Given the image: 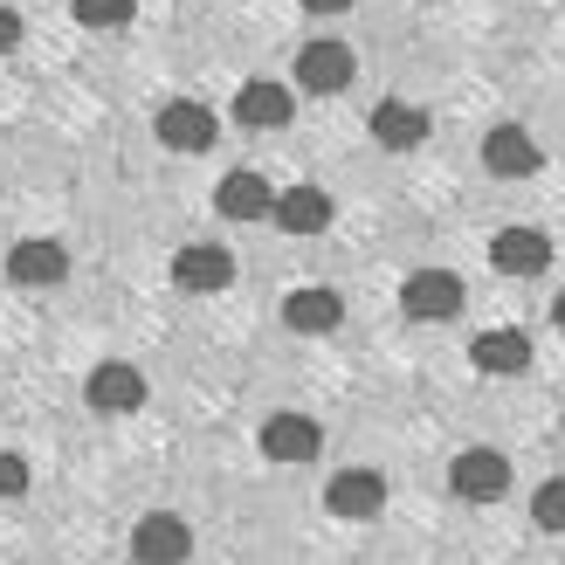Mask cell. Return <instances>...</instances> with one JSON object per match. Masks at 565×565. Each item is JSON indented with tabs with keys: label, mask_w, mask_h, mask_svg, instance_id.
<instances>
[{
	"label": "cell",
	"mask_w": 565,
	"mask_h": 565,
	"mask_svg": "<svg viewBox=\"0 0 565 565\" xmlns=\"http://www.w3.org/2000/svg\"><path fill=\"white\" fill-rule=\"evenodd\" d=\"M448 490L462 503H503L511 497V462H503L497 448H462V456L448 462Z\"/></svg>",
	"instance_id": "cell-1"
},
{
	"label": "cell",
	"mask_w": 565,
	"mask_h": 565,
	"mask_svg": "<svg viewBox=\"0 0 565 565\" xmlns=\"http://www.w3.org/2000/svg\"><path fill=\"white\" fill-rule=\"evenodd\" d=\"M324 511L345 524H373L386 511V476L380 469H338L324 483Z\"/></svg>",
	"instance_id": "cell-2"
},
{
	"label": "cell",
	"mask_w": 565,
	"mask_h": 565,
	"mask_svg": "<svg viewBox=\"0 0 565 565\" xmlns=\"http://www.w3.org/2000/svg\"><path fill=\"white\" fill-rule=\"evenodd\" d=\"M401 310L420 324H441V318H456L462 310V276L456 269H414L401 282Z\"/></svg>",
	"instance_id": "cell-3"
},
{
	"label": "cell",
	"mask_w": 565,
	"mask_h": 565,
	"mask_svg": "<svg viewBox=\"0 0 565 565\" xmlns=\"http://www.w3.org/2000/svg\"><path fill=\"white\" fill-rule=\"evenodd\" d=\"M152 131H159L166 152H207L214 138H221V118H214L207 104H193V97H173V104L152 118Z\"/></svg>",
	"instance_id": "cell-4"
},
{
	"label": "cell",
	"mask_w": 565,
	"mask_h": 565,
	"mask_svg": "<svg viewBox=\"0 0 565 565\" xmlns=\"http://www.w3.org/2000/svg\"><path fill=\"white\" fill-rule=\"evenodd\" d=\"M352 76H359V63H352V49H345V42L318 35V42H303V49H297V83H303L310 97H338Z\"/></svg>",
	"instance_id": "cell-5"
},
{
	"label": "cell",
	"mask_w": 565,
	"mask_h": 565,
	"mask_svg": "<svg viewBox=\"0 0 565 565\" xmlns=\"http://www.w3.org/2000/svg\"><path fill=\"white\" fill-rule=\"evenodd\" d=\"M131 558H138V565H186V558H193V524H180L173 511L138 518V531H131Z\"/></svg>",
	"instance_id": "cell-6"
},
{
	"label": "cell",
	"mask_w": 565,
	"mask_h": 565,
	"mask_svg": "<svg viewBox=\"0 0 565 565\" xmlns=\"http://www.w3.org/2000/svg\"><path fill=\"white\" fill-rule=\"evenodd\" d=\"M83 393H90L97 414H138V407H146V373H138L131 359H104Z\"/></svg>",
	"instance_id": "cell-7"
},
{
	"label": "cell",
	"mask_w": 565,
	"mask_h": 565,
	"mask_svg": "<svg viewBox=\"0 0 565 565\" xmlns=\"http://www.w3.org/2000/svg\"><path fill=\"white\" fill-rule=\"evenodd\" d=\"M483 166H490L497 180H531L545 166V152H539V138H531L524 125H497L483 138Z\"/></svg>",
	"instance_id": "cell-8"
},
{
	"label": "cell",
	"mask_w": 565,
	"mask_h": 565,
	"mask_svg": "<svg viewBox=\"0 0 565 565\" xmlns=\"http://www.w3.org/2000/svg\"><path fill=\"white\" fill-rule=\"evenodd\" d=\"M173 282H180V290H193V297L228 290V282H235V256H228V248H214V242H193V248H180V256H173Z\"/></svg>",
	"instance_id": "cell-9"
},
{
	"label": "cell",
	"mask_w": 565,
	"mask_h": 565,
	"mask_svg": "<svg viewBox=\"0 0 565 565\" xmlns=\"http://www.w3.org/2000/svg\"><path fill=\"white\" fill-rule=\"evenodd\" d=\"M290 110H297V97H290V83H242L235 90V125H248V131H276V125H290Z\"/></svg>",
	"instance_id": "cell-10"
},
{
	"label": "cell",
	"mask_w": 565,
	"mask_h": 565,
	"mask_svg": "<svg viewBox=\"0 0 565 565\" xmlns=\"http://www.w3.org/2000/svg\"><path fill=\"white\" fill-rule=\"evenodd\" d=\"M318 448H324V435H318L310 414H269L263 420V456L269 462H310Z\"/></svg>",
	"instance_id": "cell-11"
},
{
	"label": "cell",
	"mask_w": 565,
	"mask_h": 565,
	"mask_svg": "<svg viewBox=\"0 0 565 565\" xmlns=\"http://www.w3.org/2000/svg\"><path fill=\"white\" fill-rule=\"evenodd\" d=\"M490 263H497L503 276H539V269L552 263V235H545V228H497Z\"/></svg>",
	"instance_id": "cell-12"
},
{
	"label": "cell",
	"mask_w": 565,
	"mask_h": 565,
	"mask_svg": "<svg viewBox=\"0 0 565 565\" xmlns=\"http://www.w3.org/2000/svg\"><path fill=\"white\" fill-rule=\"evenodd\" d=\"M469 359L483 365L490 380H518L524 365H531V338H524L518 324H497V331H483V338L469 345Z\"/></svg>",
	"instance_id": "cell-13"
},
{
	"label": "cell",
	"mask_w": 565,
	"mask_h": 565,
	"mask_svg": "<svg viewBox=\"0 0 565 565\" xmlns=\"http://www.w3.org/2000/svg\"><path fill=\"white\" fill-rule=\"evenodd\" d=\"M276 228L282 235H324L331 228V193L324 186H290V193H276Z\"/></svg>",
	"instance_id": "cell-14"
},
{
	"label": "cell",
	"mask_w": 565,
	"mask_h": 565,
	"mask_svg": "<svg viewBox=\"0 0 565 565\" xmlns=\"http://www.w3.org/2000/svg\"><path fill=\"white\" fill-rule=\"evenodd\" d=\"M214 207L228 214V221H269L276 214V193H269L263 173H248V166H242V173H228V180L214 186Z\"/></svg>",
	"instance_id": "cell-15"
},
{
	"label": "cell",
	"mask_w": 565,
	"mask_h": 565,
	"mask_svg": "<svg viewBox=\"0 0 565 565\" xmlns=\"http://www.w3.org/2000/svg\"><path fill=\"white\" fill-rule=\"evenodd\" d=\"M373 138H380L386 152H414L420 138H428V110L407 104V97H386V104L373 110Z\"/></svg>",
	"instance_id": "cell-16"
},
{
	"label": "cell",
	"mask_w": 565,
	"mask_h": 565,
	"mask_svg": "<svg viewBox=\"0 0 565 565\" xmlns=\"http://www.w3.org/2000/svg\"><path fill=\"white\" fill-rule=\"evenodd\" d=\"M8 276L21 282V290H49V282L70 276V256H63L55 242H21L14 256H8Z\"/></svg>",
	"instance_id": "cell-17"
},
{
	"label": "cell",
	"mask_w": 565,
	"mask_h": 565,
	"mask_svg": "<svg viewBox=\"0 0 565 565\" xmlns=\"http://www.w3.org/2000/svg\"><path fill=\"white\" fill-rule=\"evenodd\" d=\"M338 318H345V303H338V290H290L282 297V324L290 331H338Z\"/></svg>",
	"instance_id": "cell-18"
},
{
	"label": "cell",
	"mask_w": 565,
	"mask_h": 565,
	"mask_svg": "<svg viewBox=\"0 0 565 565\" xmlns=\"http://www.w3.org/2000/svg\"><path fill=\"white\" fill-rule=\"evenodd\" d=\"M531 524L552 531V539H565V476H545V483L531 490Z\"/></svg>",
	"instance_id": "cell-19"
},
{
	"label": "cell",
	"mask_w": 565,
	"mask_h": 565,
	"mask_svg": "<svg viewBox=\"0 0 565 565\" xmlns=\"http://www.w3.org/2000/svg\"><path fill=\"white\" fill-rule=\"evenodd\" d=\"M70 14H76L83 28H131L138 0H70Z\"/></svg>",
	"instance_id": "cell-20"
},
{
	"label": "cell",
	"mask_w": 565,
	"mask_h": 565,
	"mask_svg": "<svg viewBox=\"0 0 565 565\" xmlns=\"http://www.w3.org/2000/svg\"><path fill=\"white\" fill-rule=\"evenodd\" d=\"M8 497H28V456H8V448H0V503Z\"/></svg>",
	"instance_id": "cell-21"
},
{
	"label": "cell",
	"mask_w": 565,
	"mask_h": 565,
	"mask_svg": "<svg viewBox=\"0 0 565 565\" xmlns=\"http://www.w3.org/2000/svg\"><path fill=\"white\" fill-rule=\"evenodd\" d=\"M14 42H21V14H14V8H0V55H8Z\"/></svg>",
	"instance_id": "cell-22"
},
{
	"label": "cell",
	"mask_w": 565,
	"mask_h": 565,
	"mask_svg": "<svg viewBox=\"0 0 565 565\" xmlns=\"http://www.w3.org/2000/svg\"><path fill=\"white\" fill-rule=\"evenodd\" d=\"M352 0H303V14H345Z\"/></svg>",
	"instance_id": "cell-23"
},
{
	"label": "cell",
	"mask_w": 565,
	"mask_h": 565,
	"mask_svg": "<svg viewBox=\"0 0 565 565\" xmlns=\"http://www.w3.org/2000/svg\"><path fill=\"white\" fill-rule=\"evenodd\" d=\"M552 324H558V331H565V290H558V297H552Z\"/></svg>",
	"instance_id": "cell-24"
}]
</instances>
